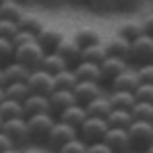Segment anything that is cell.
I'll return each mask as SVG.
<instances>
[{"label":"cell","mask_w":153,"mask_h":153,"mask_svg":"<svg viewBox=\"0 0 153 153\" xmlns=\"http://www.w3.org/2000/svg\"><path fill=\"white\" fill-rule=\"evenodd\" d=\"M74 37H76V41H78L84 49L90 47V45H96V43H102V37H100V33L96 31L94 27H80V29L74 33Z\"/></svg>","instance_id":"cell-27"},{"label":"cell","mask_w":153,"mask_h":153,"mask_svg":"<svg viewBox=\"0 0 153 153\" xmlns=\"http://www.w3.org/2000/svg\"><path fill=\"white\" fill-rule=\"evenodd\" d=\"M76 76H78V82H98L102 84V71H100V65L96 63H90V61H80L76 68Z\"/></svg>","instance_id":"cell-19"},{"label":"cell","mask_w":153,"mask_h":153,"mask_svg":"<svg viewBox=\"0 0 153 153\" xmlns=\"http://www.w3.org/2000/svg\"><path fill=\"white\" fill-rule=\"evenodd\" d=\"M63 33L59 31L57 27H45L39 35H37V41H39V45L45 49L47 53H51V51H55L57 49V45L63 41Z\"/></svg>","instance_id":"cell-17"},{"label":"cell","mask_w":153,"mask_h":153,"mask_svg":"<svg viewBox=\"0 0 153 153\" xmlns=\"http://www.w3.org/2000/svg\"><path fill=\"white\" fill-rule=\"evenodd\" d=\"M25 10L21 8V4L12 2V0H4L0 4V21H12V23H19L23 19Z\"/></svg>","instance_id":"cell-29"},{"label":"cell","mask_w":153,"mask_h":153,"mask_svg":"<svg viewBox=\"0 0 153 153\" xmlns=\"http://www.w3.org/2000/svg\"><path fill=\"white\" fill-rule=\"evenodd\" d=\"M45 55H47V51L39 45V41H33V43H29V45H23V47L16 49L14 61L33 71V70H39V68H41Z\"/></svg>","instance_id":"cell-1"},{"label":"cell","mask_w":153,"mask_h":153,"mask_svg":"<svg viewBox=\"0 0 153 153\" xmlns=\"http://www.w3.org/2000/svg\"><path fill=\"white\" fill-rule=\"evenodd\" d=\"M0 118L2 123L14 120V118H27L23 102H14V100H2L0 102Z\"/></svg>","instance_id":"cell-23"},{"label":"cell","mask_w":153,"mask_h":153,"mask_svg":"<svg viewBox=\"0 0 153 153\" xmlns=\"http://www.w3.org/2000/svg\"><path fill=\"white\" fill-rule=\"evenodd\" d=\"M57 153H88V143L84 141V139H80V137H76L74 141L63 145Z\"/></svg>","instance_id":"cell-35"},{"label":"cell","mask_w":153,"mask_h":153,"mask_svg":"<svg viewBox=\"0 0 153 153\" xmlns=\"http://www.w3.org/2000/svg\"><path fill=\"white\" fill-rule=\"evenodd\" d=\"M88 153H114L104 141L100 143H92V145H88Z\"/></svg>","instance_id":"cell-40"},{"label":"cell","mask_w":153,"mask_h":153,"mask_svg":"<svg viewBox=\"0 0 153 153\" xmlns=\"http://www.w3.org/2000/svg\"><path fill=\"white\" fill-rule=\"evenodd\" d=\"M106 120H108L110 129H129L131 125L135 123V117H133L131 110H117L114 108Z\"/></svg>","instance_id":"cell-28"},{"label":"cell","mask_w":153,"mask_h":153,"mask_svg":"<svg viewBox=\"0 0 153 153\" xmlns=\"http://www.w3.org/2000/svg\"><path fill=\"white\" fill-rule=\"evenodd\" d=\"M25 104V112H27V118L35 117V114H49L51 112V102H49V96H39V94H31ZM53 114V112H51Z\"/></svg>","instance_id":"cell-16"},{"label":"cell","mask_w":153,"mask_h":153,"mask_svg":"<svg viewBox=\"0 0 153 153\" xmlns=\"http://www.w3.org/2000/svg\"><path fill=\"white\" fill-rule=\"evenodd\" d=\"M14 41V45H16V49L23 47V45H29V43H33V41H37V35H33V33H27V31H21L19 35L12 39Z\"/></svg>","instance_id":"cell-39"},{"label":"cell","mask_w":153,"mask_h":153,"mask_svg":"<svg viewBox=\"0 0 153 153\" xmlns=\"http://www.w3.org/2000/svg\"><path fill=\"white\" fill-rule=\"evenodd\" d=\"M108 131H110V125H108V120H106V118L90 117L82 127H80L78 133H80V139H84L88 145H92V143L104 141V137L108 135Z\"/></svg>","instance_id":"cell-3"},{"label":"cell","mask_w":153,"mask_h":153,"mask_svg":"<svg viewBox=\"0 0 153 153\" xmlns=\"http://www.w3.org/2000/svg\"><path fill=\"white\" fill-rule=\"evenodd\" d=\"M131 68V61L127 59H120V57H114V55H110V57L106 59L104 63L100 65V71H102V82H108L112 84L117 80L118 76L123 74L125 70H129Z\"/></svg>","instance_id":"cell-12"},{"label":"cell","mask_w":153,"mask_h":153,"mask_svg":"<svg viewBox=\"0 0 153 153\" xmlns=\"http://www.w3.org/2000/svg\"><path fill=\"white\" fill-rule=\"evenodd\" d=\"M129 135L133 147L145 151L149 145H153V123H143V120H135L129 127Z\"/></svg>","instance_id":"cell-8"},{"label":"cell","mask_w":153,"mask_h":153,"mask_svg":"<svg viewBox=\"0 0 153 153\" xmlns=\"http://www.w3.org/2000/svg\"><path fill=\"white\" fill-rule=\"evenodd\" d=\"M29 129H31V137L33 141H47L53 125L57 123L55 114H35V117H29Z\"/></svg>","instance_id":"cell-5"},{"label":"cell","mask_w":153,"mask_h":153,"mask_svg":"<svg viewBox=\"0 0 153 153\" xmlns=\"http://www.w3.org/2000/svg\"><path fill=\"white\" fill-rule=\"evenodd\" d=\"M29 76H31V70L29 68L12 61V63H6L2 68V71H0V84H2V88H6V86H12V84L27 82Z\"/></svg>","instance_id":"cell-9"},{"label":"cell","mask_w":153,"mask_h":153,"mask_svg":"<svg viewBox=\"0 0 153 153\" xmlns=\"http://www.w3.org/2000/svg\"><path fill=\"white\" fill-rule=\"evenodd\" d=\"M108 57H110L108 45L102 41V43H96V45H90V47L84 49L82 61H90V63H96V65H102Z\"/></svg>","instance_id":"cell-22"},{"label":"cell","mask_w":153,"mask_h":153,"mask_svg":"<svg viewBox=\"0 0 153 153\" xmlns=\"http://www.w3.org/2000/svg\"><path fill=\"white\" fill-rule=\"evenodd\" d=\"M135 96H137V102H151L153 104V84H141L135 90Z\"/></svg>","instance_id":"cell-37"},{"label":"cell","mask_w":153,"mask_h":153,"mask_svg":"<svg viewBox=\"0 0 153 153\" xmlns=\"http://www.w3.org/2000/svg\"><path fill=\"white\" fill-rule=\"evenodd\" d=\"M33 94L29 84L21 82V84H12V86H6L0 90V98L2 100H14V102H25L29 96Z\"/></svg>","instance_id":"cell-21"},{"label":"cell","mask_w":153,"mask_h":153,"mask_svg":"<svg viewBox=\"0 0 153 153\" xmlns=\"http://www.w3.org/2000/svg\"><path fill=\"white\" fill-rule=\"evenodd\" d=\"M23 151H25V153H47L43 147H39V145H27Z\"/></svg>","instance_id":"cell-43"},{"label":"cell","mask_w":153,"mask_h":153,"mask_svg":"<svg viewBox=\"0 0 153 153\" xmlns=\"http://www.w3.org/2000/svg\"><path fill=\"white\" fill-rule=\"evenodd\" d=\"M0 55H2V59H6L8 63L14 61L16 45H14V41H12V39H4V37H0Z\"/></svg>","instance_id":"cell-34"},{"label":"cell","mask_w":153,"mask_h":153,"mask_svg":"<svg viewBox=\"0 0 153 153\" xmlns=\"http://www.w3.org/2000/svg\"><path fill=\"white\" fill-rule=\"evenodd\" d=\"M0 153H25V151L21 149V147H19V149H10V151H0Z\"/></svg>","instance_id":"cell-44"},{"label":"cell","mask_w":153,"mask_h":153,"mask_svg":"<svg viewBox=\"0 0 153 153\" xmlns=\"http://www.w3.org/2000/svg\"><path fill=\"white\" fill-rule=\"evenodd\" d=\"M59 120H63V123H68L70 127H74V129L80 131V127H82L84 123L90 118V114H88V110H86V106L82 104H74L71 108H68L63 114H59Z\"/></svg>","instance_id":"cell-18"},{"label":"cell","mask_w":153,"mask_h":153,"mask_svg":"<svg viewBox=\"0 0 153 153\" xmlns=\"http://www.w3.org/2000/svg\"><path fill=\"white\" fill-rule=\"evenodd\" d=\"M141 86V78H139V70L137 68H129L118 76L114 82L110 84V90H123V92H135Z\"/></svg>","instance_id":"cell-14"},{"label":"cell","mask_w":153,"mask_h":153,"mask_svg":"<svg viewBox=\"0 0 153 153\" xmlns=\"http://www.w3.org/2000/svg\"><path fill=\"white\" fill-rule=\"evenodd\" d=\"M131 61L137 63V68L153 61V35H147V33H145V35H141L139 39L133 41Z\"/></svg>","instance_id":"cell-7"},{"label":"cell","mask_w":153,"mask_h":153,"mask_svg":"<svg viewBox=\"0 0 153 153\" xmlns=\"http://www.w3.org/2000/svg\"><path fill=\"white\" fill-rule=\"evenodd\" d=\"M70 68H71V65L68 63V59H63L57 51L47 53L45 59H43V63H41V70L49 71V74H53V76H57L59 71H63V70H70Z\"/></svg>","instance_id":"cell-26"},{"label":"cell","mask_w":153,"mask_h":153,"mask_svg":"<svg viewBox=\"0 0 153 153\" xmlns=\"http://www.w3.org/2000/svg\"><path fill=\"white\" fill-rule=\"evenodd\" d=\"M76 137H80L78 129H74V127L68 125V123H63V120H59V118H57V123L53 125L51 135H49V139H47V145L51 147V149L59 151L63 145H68L70 141H74Z\"/></svg>","instance_id":"cell-6"},{"label":"cell","mask_w":153,"mask_h":153,"mask_svg":"<svg viewBox=\"0 0 153 153\" xmlns=\"http://www.w3.org/2000/svg\"><path fill=\"white\" fill-rule=\"evenodd\" d=\"M74 94L78 98V104L88 106L92 100H96V98L102 96V84H98V82H78Z\"/></svg>","instance_id":"cell-15"},{"label":"cell","mask_w":153,"mask_h":153,"mask_svg":"<svg viewBox=\"0 0 153 153\" xmlns=\"http://www.w3.org/2000/svg\"><path fill=\"white\" fill-rule=\"evenodd\" d=\"M76 86H78V76L74 68L59 71L55 76V90H76Z\"/></svg>","instance_id":"cell-32"},{"label":"cell","mask_w":153,"mask_h":153,"mask_svg":"<svg viewBox=\"0 0 153 153\" xmlns=\"http://www.w3.org/2000/svg\"><path fill=\"white\" fill-rule=\"evenodd\" d=\"M106 45H108L110 55L131 61V47H133V43H131L129 39H125V37H120V35L117 33V35H112L108 41H106Z\"/></svg>","instance_id":"cell-20"},{"label":"cell","mask_w":153,"mask_h":153,"mask_svg":"<svg viewBox=\"0 0 153 153\" xmlns=\"http://www.w3.org/2000/svg\"><path fill=\"white\" fill-rule=\"evenodd\" d=\"M135 120H143V123H153V104L151 102H137L135 108L131 110Z\"/></svg>","instance_id":"cell-33"},{"label":"cell","mask_w":153,"mask_h":153,"mask_svg":"<svg viewBox=\"0 0 153 153\" xmlns=\"http://www.w3.org/2000/svg\"><path fill=\"white\" fill-rule=\"evenodd\" d=\"M117 33L120 37H125V39H129L131 43H133L135 39H139L141 35H145V27H143V23H139V21H127V23H123L118 27Z\"/></svg>","instance_id":"cell-30"},{"label":"cell","mask_w":153,"mask_h":153,"mask_svg":"<svg viewBox=\"0 0 153 153\" xmlns=\"http://www.w3.org/2000/svg\"><path fill=\"white\" fill-rule=\"evenodd\" d=\"M19 33H21L19 23H12V21H0V37H4V39H14Z\"/></svg>","instance_id":"cell-36"},{"label":"cell","mask_w":153,"mask_h":153,"mask_svg":"<svg viewBox=\"0 0 153 153\" xmlns=\"http://www.w3.org/2000/svg\"><path fill=\"white\" fill-rule=\"evenodd\" d=\"M10 149H19V145L12 141L10 137H6V135L0 133V151H10Z\"/></svg>","instance_id":"cell-41"},{"label":"cell","mask_w":153,"mask_h":153,"mask_svg":"<svg viewBox=\"0 0 153 153\" xmlns=\"http://www.w3.org/2000/svg\"><path fill=\"white\" fill-rule=\"evenodd\" d=\"M2 135L10 137L21 149H25L29 143L33 141L31 129H29V120H27V118H14V120L2 123Z\"/></svg>","instance_id":"cell-2"},{"label":"cell","mask_w":153,"mask_h":153,"mask_svg":"<svg viewBox=\"0 0 153 153\" xmlns=\"http://www.w3.org/2000/svg\"><path fill=\"white\" fill-rule=\"evenodd\" d=\"M110 102L117 110H133L137 104V96L135 92H123V90H110Z\"/></svg>","instance_id":"cell-24"},{"label":"cell","mask_w":153,"mask_h":153,"mask_svg":"<svg viewBox=\"0 0 153 153\" xmlns=\"http://www.w3.org/2000/svg\"><path fill=\"white\" fill-rule=\"evenodd\" d=\"M27 84H29L31 92L33 94H39V96H51L55 92V76L45 71V70H41V68L31 71Z\"/></svg>","instance_id":"cell-4"},{"label":"cell","mask_w":153,"mask_h":153,"mask_svg":"<svg viewBox=\"0 0 153 153\" xmlns=\"http://www.w3.org/2000/svg\"><path fill=\"white\" fill-rule=\"evenodd\" d=\"M57 51L59 55L63 59H68V63H70L71 68H76L80 61H82V55H84V47L76 41V37H63V41L57 45Z\"/></svg>","instance_id":"cell-10"},{"label":"cell","mask_w":153,"mask_h":153,"mask_svg":"<svg viewBox=\"0 0 153 153\" xmlns=\"http://www.w3.org/2000/svg\"><path fill=\"white\" fill-rule=\"evenodd\" d=\"M139 78H141V84H153V61L151 63H145V65H139Z\"/></svg>","instance_id":"cell-38"},{"label":"cell","mask_w":153,"mask_h":153,"mask_svg":"<svg viewBox=\"0 0 153 153\" xmlns=\"http://www.w3.org/2000/svg\"><path fill=\"white\" fill-rule=\"evenodd\" d=\"M51 102V112L53 114H63L68 108H71L74 104H78V98L74 94V90H55L53 94L49 96Z\"/></svg>","instance_id":"cell-13"},{"label":"cell","mask_w":153,"mask_h":153,"mask_svg":"<svg viewBox=\"0 0 153 153\" xmlns=\"http://www.w3.org/2000/svg\"><path fill=\"white\" fill-rule=\"evenodd\" d=\"M129 153H145V151H141V149H131Z\"/></svg>","instance_id":"cell-46"},{"label":"cell","mask_w":153,"mask_h":153,"mask_svg":"<svg viewBox=\"0 0 153 153\" xmlns=\"http://www.w3.org/2000/svg\"><path fill=\"white\" fill-rule=\"evenodd\" d=\"M145 153H153V145H149V147L145 149Z\"/></svg>","instance_id":"cell-45"},{"label":"cell","mask_w":153,"mask_h":153,"mask_svg":"<svg viewBox=\"0 0 153 153\" xmlns=\"http://www.w3.org/2000/svg\"><path fill=\"white\" fill-rule=\"evenodd\" d=\"M86 110H88V114L90 117H96V118H108L110 117V112L114 110V106H112V102H110V98L108 96H100V98H96V100H92L90 104L86 106Z\"/></svg>","instance_id":"cell-25"},{"label":"cell","mask_w":153,"mask_h":153,"mask_svg":"<svg viewBox=\"0 0 153 153\" xmlns=\"http://www.w3.org/2000/svg\"><path fill=\"white\" fill-rule=\"evenodd\" d=\"M19 27H21V31H27V33H33V35H39L43 29H45V25H43V21L37 16V14H33V12H25L23 19L19 21Z\"/></svg>","instance_id":"cell-31"},{"label":"cell","mask_w":153,"mask_h":153,"mask_svg":"<svg viewBox=\"0 0 153 153\" xmlns=\"http://www.w3.org/2000/svg\"><path fill=\"white\" fill-rule=\"evenodd\" d=\"M143 27H145V33L147 35H153V10L149 12V14H145V19L141 21Z\"/></svg>","instance_id":"cell-42"},{"label":"cell","mask_w":153,"mask_h":153,"mask_svg":"<svg viewBox=\"0 0 153 153\" xmlns=\"http://www.w3.org/2000/svg\"><path fill=\"white\" fill-rule=\"evenodd\" d=\"M104 143L114 153H129L131 149H135L133 141H131L129 129H110L108 135L104 137Z\"/></svg>","instance_id":"cell-11"}]
</instances>
